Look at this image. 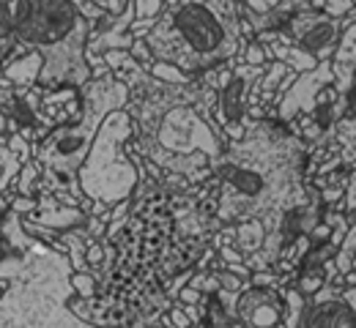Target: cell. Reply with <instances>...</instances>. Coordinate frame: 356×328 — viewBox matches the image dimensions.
I'll return each mask as SVG.
<instances>
[{"instance_id": "ac0fdd59", "label": "cell", "mask_w": 356, "mask_h": 328, "mask_svg": "<svg viewBox=\"0 0 356 328\" xmlns=\"http://www.w3.org/2000/svg\"><path fill=\"white\" fill-rule=\"evenodd\" d=\"M264 241H266V227H264L261 219H244V222H236L233 225V246L241 254L261 252Z\"/></svg>"}, {"instance_id": "3957f363", "label": "cell", "mask_w": 356, "mask_h": 328, "mask_svg": "<svg viewBox=\"0 0 356 328\" xmlns=\"http://www.w3.org/2000/svg\"><path fill=\"white\" fill-rule=\"evenodd\" d=\"M165 8L145 33L154 60L197 77L222 63H236L241 49L238 0H162Z\"/></svg>"}, {"instance_id": "f546056e", "label": "cell", "mask_w": 356, "mask_h": 328, "mask_svg": "<svg viewBox=\"0 0 356 328\" xmlns=\"http://www.w3.org/2000/svg\"><path fill=\"white\" fill-rule=\"evenodd\" d=\"M102 260H104V238L102 241H90L86 246V263H88L90 271H96L102 266Z\"/></svg>"}, {"instance_id": "603a6c76", "label": "cell", "mask_w": 356, "mask_h": 328, "mask_svg": "<svg viewBox=\"0 0 356 328\" xmlns=\"http://www.w3.org/2000/svg\"><path fill=\"white\" fill-rule=\"evenodd\" d=\"M238 63H247V66H266L268 60H271V55H268L266 44H261V42H241V49H238Z\"/></svg>"}, {"instance_id": "5bb4252c", "label": "cell", "mask_w": 356, "mask_h": 328, "mask_svg": "<svg viewBox=\"0 0 356 328\" xmlns=\"http://www.w3.org/2000/svg\"><path fill=\"white\" fill-rule=\"evenodd\" d=\"M33 225H42L47 230H55V233H63V230H72V227H83L88 214L80 208V205H60L49 191L36 194V211L22 216Z\"/></svg>"}, {"instance_id": "d590c367", "label": "cell", "mask_w": 356, "mask_h": 328, "mask_svg": "<svg viewBox=\"0 0 356 328\" xmlns=\"http://www.w3.org/2000/svg\"><path fill=\"white\" fill-rule=\"evenodd\" d=\"M189 277H192V271H184V274H181V277H178V279L173 282V284H170V290H168V295H176L178 290H181V287H184V284L189 282Z\"/></svg>"}, {"instance_id": "44dd1931", "label": "cell", "mask_w": 356, "mask_h": 328, "mask_svg": "<svg viewBox=\"0 0 356 328\" xmlns=\"http://www.w3.org/2000/svg\"><path fill=\"white\" fill-rule=\"evenodd\" d=\"M39 178H42V164H39L36 159L22 162V167H19L17 178H14V191H17L19 197H36V184H39Z\"/></svg>"}, {"instance_id": "83f0119b", "label": "cell", "mask_w": 356, "mask_h": 328, "mask_svg": "<svg viewBox=\"0 0 356 328\" xmlns=\"http://www.w3.org/2000/svg\"><path fill=\"white\" fill-rule=\"evenodd\" d=\"M214 277H217V282H220V287L222 290H227V293H238L244 284L250 279H241V277H236L233 271H227V268H220V271H214Z\"/></svg>"}, {"instance_id": "d6986e66", "label": "cell", "mask_w": 356, "mask_h": 328, "mask_svg": "<svg viewBox=\"0 0 356 328\" xmlns=\"http://www.w3.org/2000/svg\"><path fill=\"white\" fill-rule=\"evenodd\" d=\"M268 55H271V60H280V63H285L291 71H296V74H305V71H310L318 66V60L310 58L307 52H302V49L296 47H288V44H277V42H268L266 44Z\"/></svg>"}, {"instance_id": "1f68e13d", "label": "cell", "mask_w": 356, "mask_h": 328, "mask_svg": "<svg viewBox=\"0 0 356 328\" xmlns=\"http://www.w3.org/2000/svg\"><path fill=\"white\" fill-rule=\"evenodd\" d=\"M8 208L14 211V214H19V216H28V214H33L36 211V197H11L8 200Z\"/></svg>"}, {"instance_id": "f1b7e54d", "label": "cell", "mask_w": 356, "mask_h": 328, "mask_svg": "<svg viewBox=\"0 0 356 328\" xmlns=\"http://www.w3.org/2000/svg\"><path fill=\"white\" fill-rule=\"evenodd\" d=\"M69 3H72V6L80 11V17H83V19H88L90 25H96V22H99V19L107 14V11H102L99 6H93L90 0H69Z\"/></svg>"}, {"instance_id": "4316f807", "label": "cell", "mask_w": 356, "mask_h": 328, "mask_svg": "<svg viewBox=\"0 0 356 328\" xmlns=\"http://www.w3.org/2000/svg\"><path fill=\"white\" fill-rule=\"evenodd\" d=\"M19 162H28L31 159V142L25 140L22 135H6V142H3Z\"/></svg>"}, {"instance_id": "8fae6325", "label": "cell", "mask_w": 356, "mask_h": 328, "mask_svg": "<svg viewBox=\"0 0 356 328\" xmlns=\"http://www.w3.org/2000/svg\"><path fill=\"white\" fill-rule=\"evenodd\" d=\"M236 320L244 328L282 326V293H280V287H255L247 282L236 293Z\"/></svg>"}, {"instance_id": "484cf974", "label": "cell", "mask_w": 356, "mask_h": 328, "mask_svg": "<svg viewBox=\"0 0 356 328\" xmlns=\"http://www.w3.org/2000/svg\"><path fill=\"white\" fill-rule=\"evenodd\" d=\"M321 11L326 17H334V19H346V17H354V0H326L321 6Z\"/></svg>"}, {"instance_id": "d6a6232c", "label": "cell", "mask_w": 356, "mask_h": 328, "mask_svg": "<svg viewBox=\"0 0 356 328\" xmlns=\"http://www.w3.org/2000/svg\"><path fill=\"white\" fill-rule=\"evenodd\" d=\"M176 295H178V304H186V307H197V304H200V298H203V293H197V290H195V287H189V284H184Z\"/></svg>"}, {"instance_id": "7402d4cb", "label": "cell", "mask_w": 356, "mask_h": 328, "mask_svg": "<svg viewBox=\"0 0 356 328\" xmlns=\"http://www.w3.org/2000/svg\"><path fill=\"white\" fill-rule=\"evenodd\" d=\"M154 80H162V83H168V85H189L195 77H189V74H184L181 69L176 66H170V63H162V60H154L148 69H145Z\"/></svg>"}, {"instance_id": "d4e9b609", "label": "cell", "mask_w": 356, "mask_h": 328, "mask_svg": "<svg viewBox=\"0 0 356 328\" xmlns=\"http://www.w3.org/2000/svg\"><path fill=\"white\" fill-rule=\"evenodd\" d=\"M134 8V19H156L165 8L162 0H129Z\"/></svg>"}, {"instance_id": "e575fe53", "label": "cell", "mask_w": 356, "mask_h": 328, "mask_svg": "<svg viewBox=\"0 0 356 328\" xmlns=\"http://www.w3.org/2000/svg\"><path fill=\"white\" fill-rule=\"evenodd\" d=\"M14 101H17L14 88H3V85H0V112H3V115H6V112L14 107Z\"/></svg>"}, {"instance_id": "9a60e30c", "label": "cell", "mask_w": 356, "mask_h": 328, "mask_svg": "<svg viewBox=\"0 0 356 328\" xmlns=\"http://www.w3.org/2000/svg\"><path fill=\"white\" fill-rule=\"evenodd\" d=\"M332 66V88L337 96H351L354 85V69H356V19L348 22L337 39V47L329 55Z\"/></svg>"}, {"instance_id": "30bf717a", "label": "cell", "mask_w": 356, "mask_h": 328, "mask_svg": "<svg viewBox=\"0 0 356 328\" xmlns=\"http://www.w3.org/2000/svg\"><path fill=\"white\" fill-rule=\"evenodd\" d=\"M326 85H332V66H329V60H318L315 69L305 71V74H296L291 88L277 98L274 115L288 126L296 123V118L310 115L312 107L318 104V96Z\"/></svg>"}, {"instance_id": "52a82bcc", "label": "cell", "mask_w": 356, "mask_h": 328, "mask_svg": "<svg viewBox=\"0 0 356 328\" xmlns=\"http://www.w3.org/2000/svg\"><path fill=\"white\" fill-rule=\"evenodd\" d=\"M132 137V115L127 110L107 112L77 170V184L83 197H88L90 202H102L107 208L132 197L140 181V170L132 164L124 148Z\"/></svg>"}, {"instance_id": "2e32d148", "label": "cell", "mask_w": 356, "mask_h": 328, "mask_svg": "<svg viewBox=\"0 0 356 328\" xmlns=\"http://www.w3.org/2000/svg\"><path fill=\"white\" fill-rule=\"evenodd\" d=\"M236 293H206L197 304V328H236Z\"/></svg>"}, {"instance_id": "8992f818", "label": "cell", "mask_w": 356, "mask_h": 328, "mask_svg": "<svg viewBox=\"0 0 356 328\" xmlns=\"http://www.w3.org/2000/svg\"><path fill=\"white\" fill-rule=\"evenodd\" d=\"M25 266L0 293V328H99L74 318L66 301L72 290V263L31 235Z\"/></svg>"}, {"instance_id": "ffe728a7", "label": "cell", "mask_w": 356, "mask_h": 328, "mask_svg": "<svg viewBox=\"0 0 356 328\" xmlns=\"http://www.w3.org/2000/svg\"><path fill=\"white\" fill-rule=\"evenodd\" d=\"M332 266H334V271H337L340 277H346V274L356 271V230H354V225L346 230L343 241L334 246Z\"/></svg>"}, {"instance_id": "5b68a950", "label": "cell", "mask_w": 356, "mask_h": 328, "mask_svg": "<svg viewBox=\"0 0 356 328\" xmlns=\"http://www.w3.org/2000/svg\"><path fill=\"white\" fill-rule=\"evenodd\" d=\"M77 94H80V107L74 118L52 126L42 142H31V159L42 164V178L36 184V194L69 191L77 200H83V191L77 184V170L88 153L102 121L107 118V112L124 110L129 101V88L118 83L113 74L90 77Z\"/></svg>"}, {"instance_id": "4fadbf2b", "label": "cell", "mask_w": 356, "mask_h": 328, "mask_svg": "<svg viewBox=\"0 0 356 328\" xmlns=\"http://www.w3.org/2000/svg\"><path fill=\"white\" fill-rule=\"evenodd\" d=\"M302 8H310V0H238L241 22L252 31V36L280 31Z\"/></svg>"}, {"instance_id": "e0dca14e", "label": "cell", "mask_w": 356, "mask_h": 328, "mask_svg": "<svg viewBox=\"0 0 356 328\" xmlns=\"http://www.w3.org/2000/svg\"><path fill=\"white\" fill-rule=\"evenodd\" d=\"M39 71H42V55L36 52H25L22 58H11L0 66V77H6L14 91L33 88L39 83Z\"/></svg>"}, {"instance_id": "6da1fadb", "label": "cell", "mask_w": 356, "mask_h": 328, "mask_svg": "<svg viewBox=\"0 0 356 328\" xmlns=\"http://www.w3.org/2000/svg\"><path fill=\"white\" fill-rule=\"evenodd\" d=\"M241 123L244 137L227 142L211 167L217 178L214 216L222 225L261 219L268 235L288 208L307 202L312 148L277 115Z\"/></svg>"}, {"instance_id": "836d02e7", "label": "cell", "mask_w": 356, "mask_h": 328, "mask_svg": "<svg viewBox=\"0 0 356 328\" xmlns=\"http://www.w3.org/2000/svg\"><path fill=\"white\" fill-rule=\"evenodd\" d=\"M93 6H99L102 11H107V14H113V17H118L121 11H124V6L129 3V0H90Z\"/></svg>"}, {"instance_id": "8d00e7d4", "label": "cell", "mask_w": 356, "mask_h": 328, "mask_svg": "<svg viewBox=\"0 0 356 328\" xmlns=\"http://www.w3.org/2000/svg\"><path fill=\"white\" fill-rule=\"evenodd\" d=\"M0 290H3V287H0Z\"/></svg>"}, {"instance_id": "7c38bea8", "label": "cell", "mask_w": 356, "mask_h": 328, "mask_svg": "<svg viewBox=\"0 0 356 328\" xmlns=\"http://www.w3.org/2000/svg\"><path fill=\"white\" fill-rule=\"evenodd\" d=\"M299 328H354V307L343 298V287L329 282L312 293Z\"/></svg>"}, {"instance_id": "7a4b0ae2", "label": "cell", "mask_w": 356, "mask_h": 328, "mask_svg": "<svg viewBox=\"0 0 356 328\" xmlns=\"http://www.w3.org/2000/svg\"><path fill=\"white\" fill-rule=\"evenodd\" d=\"M217 91L200 74L189 85H168L148 71L129 88L127 112L132 115L134 145L165 173H176L197 189L214 175L227 137L214 123Z\"/></svg>"}, {"instance_id": "ba28073f", "label": "cell", "mask_w": 356, "mask_h": 328, "mask_svg": "<svg viewBox=\"0 0 356 328\" xmlns=\"http://www.w3.org/2000/svg\"><path fill=\"white\" fill-rule=\"evenodd\" d=\"M354 19L356 14L354 17H346V19H334V17H326L321 8H302L280 31L258 33L255 42H261V44H268V42L288 44V47L307 52L315 60H329V55L337 47V39H340L343 28L348 22H354Z\"/></svg>"}, {"instance_id": "9c48e42d", "label": "cell", "mask_w": 356, "mask_h": 328, "mask_svg": "<svg viewBox=\"0 0 356 328\" xmlns=\"http://www.w3.org/2000/svg\"><path fill=\"white\" fill-rule=\"evenodd\" d=\"M266 66H247V63H230L222 85L217 88V104H214V123L222 129L225 123H241L244 112L250 107L252 91L258 80L264 77Z\"/></svg>"}, {"instance_id": "cb8c5ba5", "label": "cell", "mask_w": 356, "mask_h": 328, "mask_svg": "<svg viewBox=\"0 0 356 328\" xmlns=\"http://www.w3.org/2000/svg\"><path fill=\"white\" fill-rule=\"evenodd\" d=\"M72 290L80 298H96V277L90 271H72Z\"/></svg>"}, {"instance_id": "277c9868", "label": "cell", "mask_w": 356, "mask_h": 328, "mask_svg": "<svg viewBox=\"0 0 356 328\" xmlns=\"http://www.w3.org/2000/svg\"><path fill=\"white\" fill-rule=\"evenodd\" d=\"M14 42L42 55L39 88H83L90 80L86 44L93 31L69 0H6Z\"/></svg>"}, {"instance_id": "4dcf8cb0", "label": "cell", "mask_w": 356, "mask_h": 328, "mask_svg": "<svg viewBox=\"0 0 356 328\" xmlns=\"http://www.w3.org/2000/svg\"><path fill=\"white\" fill-rule=\"evenodd\" d=\"M127 52L132 55V58L137 60V63H140V66H143V69H148V66L154 63V55H151V49L145 47V42H143V39H134L132 47L127 49Z\"/></svg>"}]
</instances>
